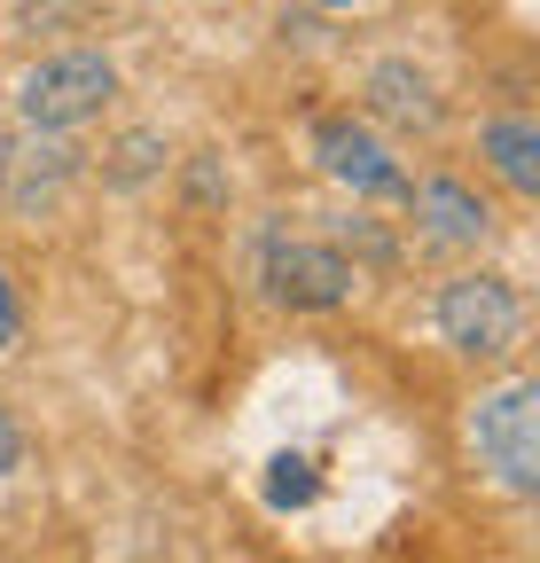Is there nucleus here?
Wrapping results in <instances>:
<instances>
[{
    "instance_id": "1",
    "label": "nucleus",
    "mask_w": 540,
    "mask_h": 563,
    "mask_svg": "<svg viewBox=\"0 0 540 563\" xmlns=\"http://www.w3.org/2000/svg\"><path fill=\"white\" fill-rule=\"evenodd\" d=\"M110 95H118L110 55H95V47H63V55H47V63H32V70H24V87H16V118H24L32 133H71V125H79V118H95Z\"/></svg>"
},
{
    "instance_id": "2",
    "label": "nucleus",
    "mask_w": 540,
    "mask_h": 563,
    "mask_svg": "<svg viewBox=\"0 0 540 563\" xmlns=\"http://www.w3.org/2000/svg\"><path fill=\"white\" fill-rule=\"evenodd\" d=\"M470 446H478V462L494 470V485L532 493L540 485V384L517 376V384L486 391L470 407Z\"/></svg>"
},
{
    "instance_id": "3",
    "label": "nucleus",
    "mask_w": 540,
    "mask_h": 563,
    "mask_svg": "<svg viewBox=\"0 0 540 563\" xmlns=\"http://www.w3.org/2000/svg\"><path fill=\"white\" fill-rule=\"evenodd\" d=\"M431 321L462 361H502L517 344V329H525V306H517V290L502 274H454L439 290V306H431Z\"/></svg>"
},
{
    "instance_id": "4",
    "label": "nucleus",
    "mask_w": 540,
    "mask_h": 563,
    "mask_svg": "<svg viewBox=\"0 0 540 563\" xmlns=\"http://www.w3.org/2000/svg\"><path fill=\"white\" fill-rule=\"evenodd\" d=\"M313 157H321V173H329L337 188H353V196H408L399 157L384 150L361 118H321V125H313Z\"/></svg>"
},
{
    "instance_id": "5",
    "label": "nucleus",
    "mask_w": 540,
    "mask_h": 563,
    "mask_svg": "<svg viewBox=\"0 0 540 563\" xmlns=\"http://www.w3.org/2000/svg\"><path fill=\"white\" fill-rule=\"evenodd\" d=\"M266 290H275L290 313H329L353 298V266L329 243H275L266 251Z\"/></svg>"
},
{
    "instance_id": "6",
    "label": "nucleus",
    "mask_w": 540,
    "mask_h": 563,
    "mask_svg": "<svg viewBox=\"0 0 540 563\" xmlns=\"http://www.w3.org/2000/svg\"><path fill=\"white\" fill-rule=\"evenodd\" d=\"M408 203H416L423 235L447 243V251H470V243H486V235H494V211L470 196L462 180H447V173H431L423 188H408Z\"/></svg>"
},
{
    "instance_id": "7",
    "label": "nucleus",
    "mask_w": 540,
    "mask_h": 563,
    "mask_svg": "<svg viewBox=\"0 0 540 563\" xmlns=\"http://www.w3.org/2000/svg\"><path fill=\"white\" fill-rule=\"evenodd\" d=\"M478 157L494 165V180L509 196H540V125L525 110H502L478 125Z\"/></svg>"
},
{
    "instance_id": "8",
    "label": "nucleus",
    "mask_w": 540,
    "mask_h": 563,
    "mask_svg": "<svg viewBox=\"0 0 540 563\" xmlns=\"http://www.w3.org/2000/svg\"><path fill=\"white\" fill-rule=\"evenodd\" d=\"M63 180H71V150H63V133H40L32 141V125H24V141L9 150V203L16 211H40Z\"/></svg>"
},
{
    "instance_id": "9",
    "label": "nucleus",
    "mask_w": 540,
    "mask_h": 563,
    "mask_svg": "<svg viewBox=\"0 0 540 563\" xmlns=\"http://www.w3.org/2000/svg\"><path fill=\"white\" fill-rule=\"evenodd\" d=\"M368 102L392 125H439V95H431L423 70H408V63H376L368 70Z\"/></svg>"
},
{
    "instance_id": "10",
    "label": "nucleus",
    "mask_w": 540,
    "mask_h": 563,
    "mask_svg": "<svg viewBox=\"0 0 540 563\" xmlns=\"http://www.w3.org/2000/svg\"><path fill=\"white\" fill-rule=\"evenodd\" d=\"M16 336H24V306H16V282H9V266H0V361L16 352Z\"/></svg>"
},
{
    "instance_id": "11",
    "label": "nucleus",
    "mask_w": 540,
    "mask_h": 563,
    "mask_svg": "<svg viewBox=\"0 0 540 563\" xmlns=\"http://www.w3.org/2000/svg\"><path fill=\"white\" fill-rule=\"evenodd\" d=\"M16 462H24V422H16L9 407H0V477H9Z\"/></svg>"
},
{
    "instance_id": "12",
    "label": "nucleus",
    "mask_w": 540,
    "mask_h": 563,
    "mask_svg": "<svg viewBox=\"0 0 540 563\" xmlns=\"http://www.w3.org/2000/svg\"><path fill=\"white\" fill-rule=\"evenodd\" d=\"M283 477H275V501H306L313 493V477H306V462H275Z\"/></svg>"
},
{
    "instance_id": "13",
    "label": "nucleus",
    "mask_w": 540,
    "mask_h": 563,
    "mask_svg": "<svg viewBox=\"0 0 540 563\" xmlns=\"http://www.w3.org/2000/svg\"><path fill=\"white\" fill-rule=\"evenodd\" d=\"M313 9H353V0H313Z\"/></svg>"
}]
</instances>
